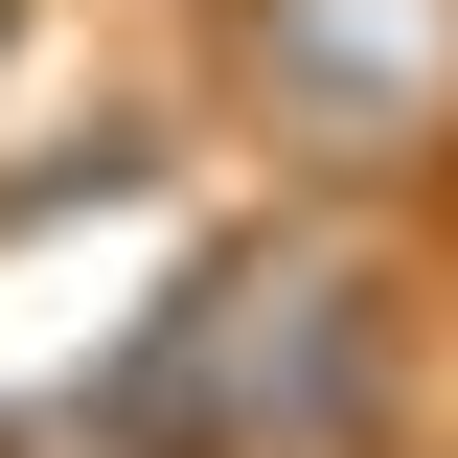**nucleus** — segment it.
<instances>
[{"label": "nucleus", "mask_w": 458, "mask_h": 458, "mask_svg": "<svg viewBox=\"0 0 458 458\" xmlns=\"http://www.w3.org/2000/svg\"><path fill=\"white\" fill-rule=\"evenodd\" d=\"M183 114H207V161L412 207L458 161V0H183Z\"/></svg>", "instance_id": "obj_2"}, {"label": "nucleus", "mask_w": 458, "mask_h": 458, "mask_svg": "<svg viewBox=\"0 0 458 458\" xmlns=\"http://www.w3.org/2000/svg\"><path fill=\"white\" fill-rule=\"evenodd\" d=\"M23 47H47V0H0V69H23Z\"/></svg>", "instance_id": "obj_3"}, {"label": "nucleus", "mask_w": 458, "mask_h": 458, "mask_svg": "<svg viewBox=\"0 0 458 458\" xmlns=\"http://www.w3.org/2000/svg\"><path fill=\"white\" fill-rule=\"evenodd\" d=\"M436 252H412L390 183H276L229 207L138 321L114 367L47 412L69 458H436Z\"/></svg>", "instance_id": "obj_1"}]
</instances>
